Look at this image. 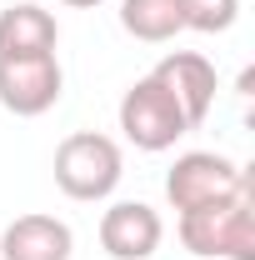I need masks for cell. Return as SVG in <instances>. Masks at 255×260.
<instances>
[{"label": "cell", "instance_id": "6da1fadb", "mask_svg": "<svg viewBox=\"0 0 255 260\" xmlns=\"http://www.w3.org/2000/svg\"><path fill=\"white\" fill-rule=\"evenodd\" d=\"M180 245L190 255L205 260H255V180L245 190L225 195L215 205H200V210H185L180 220Z\"/></svg>", "mask_w": 255, "mask_h": 260}, {"label": "cell", "instance_id": "7a4b0ae2", "mask_svg": "<svg viewBox=\"0 0 255 260\" xmlns=\"http://www.w3.org/2000/svg\"><path fill=\"white\" fill-rule=\"evenodd\" d=\"M120 175H125V155L100 130H75L55 145V185L70 200H105L115 195Z\"/></svg>", "mask_w": 255, "mask_h": 260}, {"label": "cell", "instance_id": "3957f363", "mask_svg": "<svg viewBox=\"0 0 255 260\" xmlns=\"http://www.w3.org/2000/svg\"><path fill=\"white\" fill-rule=\"evenodd\" d=\"M115 120H120L130 145H135V150H150V155H155V150H170L180 135H190V120H185L180 100L170 95L165 80H155V75H140L125 95H120Z\"/></svg>", "mask_w": 255, "mask_h": 260}, {"label": "cell", "instance_id": "277c9868", "mask_svg": "<svg viewBox=\"0 0 255 260\" xmlns=\"http://www.w3.org/2000/svg\"><path fill=\"white\" fill-rule=\"evenodd\" d=\"M245 185H250V170L235 165L230 155H215V150H185L165 170V200L180 215L200 210V205H215V200L245 190Z\"/></svg>", "mask_w": 255, "mask_h": 260}, {"label": "cell", "instance_id": "5b68a950", "mask_svg": "<svg viewBox=\"0 0 255 260\" xmlns=\"http://www.w3.org/2000/svg\"><path fill=\"white\" fill-rule=\"evenodd\" d=\"M65 90V70L55 60V50L50 55H0V105L10 110V115H45Z\"/></svg>", "mask_w": 255, "mask_h": 260}, {"label": "cell", "instance_id": "8992f818", "mask_svg": "<svg viewBox=\"0 0 255 260\" xmlns=\"http://www.w3.org/2000/svg\"><path fill=\"white\" fill-rule=\"evenodd\" d=\"M165 240V220L145 200H115L100 215V245L110 260H150Z\"/></svg>", "mask_w": 255, "mask_h": 260}, {"label": "cell", "instance_id": "52a82bcc", "mask_svg": "<svg viewBox=\"0 0 255 260\" xmlns=\"http://www.w3.org/2000/svg\"><path fill=\"white\" fill-rule=\"evenodd\" d=\"M150 75L165 80V90L180 100L190 130L205 125V115L215 110V90H220V75H215V65L205 60V55H195V50H170V55H160V60H155Z\"/></svg>", "mask_w": 255, "mask_h": 260}, {"label": "cell", "instance_id": "ba28073f", "mask_svg": "<svg viewBox=\"0 0 255 260\" xmlns=\"http://www.w3.org/2000/svg\"><path fill=\"white\" fill-rule=\"evenodd\" d=\"M70 250H75L70 225L60 215H45V210L15 215L0 230V260H70Z\"/></svg>", "mask_w": 255, "mask_h": 260}, {"label": "cell", "instance_id": "9c48e42d", "mask_svg": "<svg viewBox=\"0 0 255 260\" xmlns=\"http://www.w3.org/2000/svg\"><path fill=\"white\" fill-rule=\"evenodd\" d=\"M55 45H60V25L50 10L30 0L0 10V55H50Z\"/></svg>", "mask_w": 255, "mask_h": 260}, {"label": "cell", "instance_id": "30bf717a", "mask_svg": "<svg viewBox=\"0 0 255 260\" xmlns=\"http://www.w3.org/2000/svg\"><path fill=\"white\" fill-rule=\"evenodd\" d=\"M120 25H125V35L145 40V45H165L185 30L180 0H120Z\"/></svg>", "mask_w": 255, "mask_h": 260}, {"label": "cell", "instance_id": "8fae6325", "mask_svg": "<svg viewBox=\"0 0 255 260\" xmlns=\"http://www.w3.org/2000/svg\"><path fill=\"white\" fill-rule=\"evenodd\" d=\"M240 20V0H180V25L200 35H220Z\"/></svg>", "mask_w": 255, "mask_h": 260}, {"label": "cell", "instance_id": "7c38bea8", "mask_svg": "<svg viewBox=\"0 0 255 260\" xmlns=\"http://www.w3.org/2000/svg\"><path fill=\"white\" fill-rule=\"evenodd\" d=\"M60 5H70V10H95V5H105V0H60Z\"/></svg>", "mask_w": 255, "mask_h": 260}]
</instances>
